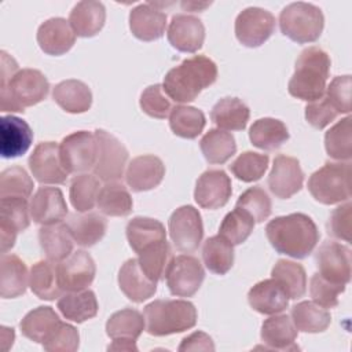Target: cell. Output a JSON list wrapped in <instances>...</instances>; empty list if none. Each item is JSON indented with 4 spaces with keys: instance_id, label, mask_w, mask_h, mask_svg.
Masks as SVG:
<instances>
[{
    "instance_id": "56",
    "label": "cell",
    "mask_w": 352,
    "mask_h": 352,
    "mask_svg": "<svg viewBox=\"0 0 352 352\" xmlns=\"http://www.w3.org/2000/svg\"><path fill=\"white\" fill-rule=\"evenodd\" d=\"M80 336L74 326L60 322L54 334L43 344V348L50 352H74L78 349Z\"/></svg>"
},
{
    "instance_id": "58",
    "label": "cell",
    "mask_w": 352,
    "mask_h": 352,
    "mask_svg": "<svg viewBox=\"0 0 352 352\" xmlns=\"http://www.w3.org/2000/svg\"><path fill=\"white\" fill-rule=\"evenodd\" d=\"M337 116L338 113L324 96H322L318 100L309 102L305 106V120L308 121L309 125H312L316 129H323L331 121H334Z\"/></svg>"
},
{
    "instance_id": "24",
    "label": "cell",
    "mask_w": 352,
    "mask_h": 352,
    "mask_svg": "<svg viewBox=\"0 0 352 352\" xmlns=\"http://www.w3.org/2000/svg\"><path fill=\"white\" fill-rule=\"evenodd\" d=\"M74 41L76 33L65 18H50L37 29V43L47 55H63L73 47Z\"/></svg>"
},
{
    "instance_id": "35",
    "label": "cell",
    "mask_w": 352,
    "mask_h": 352,
    "mask_svg": "<svg viewBox=\"0 0 352 352\" xmlns=\"http://www.w3.org/2000/svg\"><path fill=\"white\" fill-rule=\"evenodd\" d=\"M38 242L50 261L60 263L72 254L74 241L66 224L55 223L38 230Z\"/></svg>"
},
{
    "instance_id": "21",
    "label": "cell",
    "mask_w": 352,
    "mask_h": 352,
    "mask_svg": "<svg viewBox=\"0 0 352 352\" xmlns=\"http://www.w3.org/2000/svg\"><path fill=\"white\" fill-rule=\"evenodd\" d=\"M33 140L29 124L15 116H3L0 120V154L3 158L23 155Z\"/></svg>"
},
{
    "instance_id": "8",
    "label": "cell",
    "mask_w": 352,
    "mask_h": 352,
    "mask_svg": "<svg viewBox=\"0 0 352 352\" xmlns=\"http://www.w3.org/2000/svg\"><path fill=\"white\" fill-rule=\"evenodd\" d=\"M60 161L69 173H85L94 169L98 160V140L95 133L77 131L62 139L59 144Z\"/></svg>"
},
{
    "instance_id": "20",
    "label": "cell",
    "mask_w": 352,
    "mask_h": 352,
    "mask_svg": "<svg viewBox=\"0 0 352 352\" xmlns=\"http://www.w3.org/2000/svg\"><path fill=\"white\" fill-rule=\"evenodd\" d=\"M30 217L34 223L48 226L60 223L67 214V205L58 187H40L30 199Z\"/></svg>"
},
{
    "instance_id": "23",
    "label": "cell",
    "mask_w": 352,
    "mask_h": 352,
    "mask_svg": "<svg viewBox=\"0 0 352 352\" xmlns=\"http://www.w3.org/2000/svg\"><path fill=\"white\" fill-rule=\"evenodd\" d=\"M165 176V165L161 158L146 154L135 157L126 168V184L136 192L155 188Z\"/></svg>"
},
{
    "instance_id": "10",
    "label": "cell",
    "mask_w": 352,
    "mask_h": 352,
    "mask_svg": "<svg viewBox=\"0 0 352 352\" xmlns=\"http://www.w3.org/2000/svg\"><path fill=\"white\" fill-rule=\"evenodd\" d=\"M169 235L173 246L183 253H192L204 238V224L198 209L191 205L177 208L169 217Z\"/></svg>"
},
{
    "instance_id": "27",
    "label": "cell",
    "mask_w": 352,
    "mask_h": 352,
    "mask_svg": "<svg viewBox=\"0 0 352 352\" xmlns=\"http://www.w3.org/2000/svg\"><path fill=\"white\" fill-rule=\"evenodd\" d=\"M248 301L254 311L263 315L279 314L289 305L287 294L274 278L256 283L248 293Z\"/></svg>"
},
{
    "instance_id": "47",
    "label": "cell",
    "mask_w": 352,
    "mask_h": 352,
    "mask_svg": "<svg viewBox=\"0 0 352 352\" xmlns=\"http://www.w3.org/2000/svg\"><path fill=\"white\" fill-rule=\"evenodd\" d=\"M100 191L99 179L88 173H80L72 179L69 198L77 212H89L98 202Z\"/></svg>"
},
{
    "instance_id": "18",
    "label": "cell",
    "mask_w": 352,
    "mask_h": 352,
    "mask_svg": "<svg viewBox=\"0 0 352 352\" xmlns=\"http://www.w3.org/2000/svg\"><path fill=\"white\" fill-rule=\"evenodd\" d=\"M231 179L221 169H208L197 180L194 198L205 209L223 208L231 198Z\"/></svg>"
},
{
    "instance_id": "33",
    "label": "cell",
    "mask_w": 352,
    "mask_h": 352,
    "mask_svg": "<svg viewBox=\"0 0 352 352\" xmlns=\"http://www.w3.org/2000/svg\"><path fill=\"white\" fill-rule=\"evenodd\" d=\"M59 324L60 319L51 307H37L23 316L19 327L26 338L37 344H44Z\"/></svg>"
},
{
    "instance_id": "34",
    "label": "cell",
    "mask_w": 352,
    "mask_h": 352,
    "mask_svg": "<svg viewBox=\"0 0 352 352\" xmlns=\"http://www.w3.org/2000/svg\"><path fill=\"white\" fill-rule=\"evenodd\" d=\"M59 312L72 322L82 323L96 316L99 305L92 290L84 289L78 292H66L58 300Z\"/></svg>"
},
{
    "instance_id": "15",
    "label": "cell",
    "mask_w": 352,
    "mask_h": 352,
    "mask_svg": "<svg viewBox=\"0 0 352 352\" xmlns=\"http://www.w3.org/2000/svg\"><path fill=\"white\" fill-rule=\"evenodd\" d=\"M58 282L63 292H78L88 289L94 282L96 267L89 253L76 250L59 264H56Z\"/></svg>"
},
{
    "instance_id": "36",
    "label": "cell",
    "mask_w": 352,
    "mask_h": 352,
    "mask_svg": "<svg viewBox=\"0 0 352 352\" xmlns=\"http://www.w3.org/2000/svg\"><path fill=\"white\" fill-rule=\"evenodd\" d=\"M250 117L249 107L239 98H223L210 111V120L219 129L242 131Z\"/></svg>"
},
{
    "instance_id": "38",
    "label": "cell",
    "mask_w": 352,
    "mask_h": 352,
    "mask_svg": "<svg viewBox=\"0 0 352 352\" xmlns=\"http://www.w3.org/2000/svg\"><path fill=\"white\" fill-rule=\"evenodd\" d=\"M29 286L32 292L41 300L52 301L60 297L63 292L58 282V271L55 263L41 260L32 265L29 272Z\"/></svg>"
},
{
    "instance_id": "31",
    "label": "cell",
    "mask_w": 352,
    "mask_h": 352,
    "mask_svg": "<svg viewBox=\"0 0 352 352\" xmlns=\"http://www.w3.org/2000/svg\"><path fill=\"white\" fill-rule=\"evenodd\" d=\"M125 232L129 246L135 253H140L148 246L166 239L164 224L160 220L151 217H133L128 221Z\"/></svg>"
},
{
    "instance_id": "17",
    "label": "cell",
    "mask_w": 352,
    "mask_h": 352,
    "mask_svg": "<svg viewBox=\"0 0 352 352\" xmlns=\"http://www.w3.org/2000/svg\"><path fill=\"white\" fill-rule=\"evenodd\" d=\"M304 182V172L300 162L294 157L276 155L274 160L272 169L268 175L270 191L280 199H287L297 194Z\"/></svg>"
},
{
    "instance_id": "4",
    "label": "cell",
    "mask_w": 352,
    "mask_h": 352,
    "mask_svg": "<svg viewBox=\"0 0 352 352\" xmlns=\"http://www.w3.org/2000/svg\"><path fill=\"white\" fill-rule=\"evenodd\" d=\"M330 63V56L322 48L308 47L302 50L296 60L294 74L287 85L289 94L307 102L320 99L326 91Z\"/></svg>"
},
{
    "instance_id": "32",
    "label": "cell",
    "mask_w": 352,
    "mask_h": 352,
    "mask_svg": "<svg viewBox=\"0 0 352 352\" xmlns=\"http://www.w3.org/2000/svg\"><path fill=\"white\" fill-rule=\"evenodd\" d=\"M0 271V296L3 298H15L25 294L29 275L25 263L16 254L3 253Z\"/></svg>"
},
{
    "instance_id": "2",
    "label": "cell",
    "mask_w": 352,
    "mask_h": 352,
    "mask_svg": "<svg viewBox=\"0 0 352 352\" xmlns=\"http://www.w3.org/2000/svg\"><path fill=\"white\" fill-rule=\"evenodd\" d=\"M265 234L278 253L294 258H305L311 254L320 238L315 221L304 213L275 217L267 224Z\"/></svg>"
},
{
    "instance_id": "42",
    "label": "cell",
    "mask_w": 352,
    "mask_h": 352,
    "mask_svg": "<svg viewBox=\"0 0 352 352\" xmlns=\"http://www.w3.org/2000/svg\"><path fill=\"white\" fill-rule=\"evenodd\" d=\"M138 256L142 271L147 275V278L154 282H158L165 276L175 257L172 248L169 242H166V239L148 246L147 249L138 253Z\"/></svg>"
},
{
    "instance_id": "7",
    "label": "cell",
    "mask_w": 352,
    "mask_h": 352,
    "mask_svg": "<svg viewBox=\"0 0 352 352\" xmlns=\"http://www.w3.org/2000/svg\"><path fill=\"white\" fill-rule=\"evenodd\" d=\"M311 195L320 204L334 205L351 198V164L326 162L308 179Z\"/></svg>"
},
{
    "instance_id": "19",
    "label": "cell",
    "mask_w": 352,
    "mask_h": 352,
    "mask_svg": "<svg viewBox=\"0 0 352 352\" xmlns=\"http://www.w3.org/2000/svg\"><path fill=\"white\" fill-rule=\"evenodd\" d=\"M169 44L182 52H197L205 40V26L194 15H173L166 32Z\"/></svg>"
},
{
    "instance_id": "44",
    "label": "cell",
    "mask_w": 352,
    "mask_h": 352,
    "mask_svg": "<svg viewBox=\"0 0 352 352\" xmlns=\"http://www.w3.org/2000/svg\"><path fill=\"white\" fill-rule=\"evenodd\" d=\"M201 151L209 164H224L236 151V143L230 132L223 129H209L199 142Z\"/></svg>"
},
{
    "instance_id": "52",
    "label": "cell",
    "mask_w": 352,
    "mask_h": 352,
    "mask_svg": "<svg viewBox=\"0 0 352 352\" xmlns=\"http://www.w3.org/2000/svg\"><path fill=\"white\" fill-rule=\"evenodd\" d=\"M235 206L248 212L256 223H263L264 220H267L272 210L271 198L260 186L245 190L239 195Z\"/></svg>"
},
{
    "instance_id": "54",
    "label": "cell",
    "mask_w": 352,
    "mask_h": 352,
    "mask_svg": "<svg viewBox=\"0 0 352 352\" xmlns=\"http://www.w3.org/2000/svg\"><path fill=\"white\" fill-rule=\"evenodd\" d=\"M345 285L333 283L320 274H314L309 282V294L318 305L323 308H334L338 305V294L344 293Z\"/></svg>"
},
{
    "instance_id": "22",
    "label": "cell",
    "mask_w": 352,
    "mask_h": 352,
    "mask_svg": "<svg viewBox=\"0 0 352 352\" xmlns=\"http://www.w3.org/2000/svg\"><path fill=\"white\" fill-rule=\"evenodd\" d=\"M166 14L154 3L139 4L129 12V29L142 41H154L164 36Z\"/></svg>"
},
{
    "instance_id": "50",
    "label": "cell",
    "mask_w": 352,
    "mask_h": 352,
    "mask_svg": "<svg viewBox=\"0 0 352 352\" xmlns=\"http://www.w3.org/2000/svg\"><path fill=\"white\" fill-rule=\"evenodd\" d=\"M268 162L270 158L267 154L245 151L230 165V170L236 179L245 183H252L261 179L268 168Z\"/></svg>"
},
{
    "instance_id": "1",
    "label": "cell",
    "mask_w": 352,
    "mask_h": 352,
    "mask_svg": "<svg viewBox=\"0 0 352 352\" xmlns=\"http://www.w3.org/2000/svg\"><path fill=\"white\" fill-rule=\"evenodd\" d=\"M50 91L47 77L37 69L18 70L16 62L1 51V111H25L43 102Z\"/></svg>"
},
{
    "instance_id": "37",
    "label": "cell",
    "mask_w": 352,
    "mask_h": 352,
    "mask_svg": "<svg viewBox=\"0 0 352 352\" xmlns=\"http://www.w3.org/2000/svg\"><path fill=\"white\" fill-rule=\"evenodd\" d=\"M249 139L253 146L265 151H274L289 139V131L280 120L264 117L252 124Z\"/></svg>"
},
{
    "instance_id": "46",
    "label": "cell",
    "mask_w": 352,
    "mask_h": 352,
    "mask_svg": "<svg viewBox=\"0 0 352 352\" xmlns=\"http://www.w3.org/2000/svg\"><path fill=\"white\" fill-rule=\"evenodd\" d=\"M206 124L202 110L192 106H175L169 114V126L176 136L195 139Z\"/></svg>"
},
{
    "instance_id": "49",
    "label": "cell",
    "mask_w": 352,
    "mask_h": 352,
    "mask_svg": "<svg viewBox=\"0 0 352 352\" xmlns=\"http://www.w3.org/2000/svg\"><path fill=\"white\" fill-rule=\"evenodd\" d=\"M253 217L241 208L228 212L219 228V235L226 238L231 245H241L245 242L254 228Z\"/></svg>"
},
{
    "instance_id": "9",
    "label": "cell",
    "mask_w": 352,
    "mask_h": 352,
    "mask_svg": "<svg viewBox=\"0 0 352 352\" xmlns=\"http://www.w3.org/2000/svg\"><path fill=\"white\" fill-rule=\"evenodd\" d=\"M95 138L98 140V160L94 166V175L104 182H117L122 177L128 161V150L111 133L96 129Z\"/></svg>"
},
{
    "instance_id": "16",
    "label": "cell",
    "mask_w": 352,
    "mask_h": 352,
    "mask_svg": "<svg viewBox=\"0 0 352 352\" xmlns=\"http://www.w3.org/2000/svg\"><path fill=\"white\" fill-rule=\"evenodd\" d=\"M30 209L26 198H0V241L1 253H7L15 243L18 232L25 231L30 224Z\"/></svg>"
},
{
    "instance_id": "60",
    "label": "cell",
    "mask_w": 352,
    "mask_h": 352,
    "mask_svg": "<svg viewBox=\"0 0 352 352\" xmlns=\"http://www.w3.org/2000/svg\"><path fill=\"white\" fill-rule=\"evenodd\" d=\"M109 351H138L135 340H113L107 346Z\"/></svg>"
},
{
    "instance_id": "59",
    "label": "cell",
    "mask_w": 352,
    "mask_h": 352,
    "mask_svg": "<svg viewBox=\"0 0 352 352\" xmlns=\"http://www.w3.org/2000/svg\"><path fill=\"white\" fill-rule=\"evenodd\" d=\"M180 352L184 351H214L212 338L204 331H195L184 337L177 348Z\"/></svg>"
},
{
    "instance_id": "57",
    "label": "cell",
    "mask_w": 352,
    "mask_h": 352,
    "mask_svg": "<svg viewBox=\"0 0 352 352\" xmlns=\"http://www.w3.org/2000/svg\"><path fill=\"white\" fill-rule=\"evenodd\" d=\"M352 204L346 202L336 208L329 219L327 223V232L338 239H344L351 242V232H352Z\"/></svg>"
},
{
    "instance_id": "25",
    "label": "cell",
    "mask_w": 352,
    "mask_h": 352,
    "mask_svg": "<svg viewBox=\"0 0 352 352\" xmlns=\"http://www.w3.org/2000/svg\"><path fill=\"white\" fill-rule=\"evenodd\" d=\"M121 292L133 302H143L157 292V282L147 278L142 271L138 258L126 260L118 272Z\"/></svg>"
},
{
    "instance_id": "11",
    "label": "cell",
    "mask_w": 352,
    "mask_h": 352,
    "mask_svg": "<svg viewBox=\"0 0 352 352\" xmlns=\"http://www.w3.org/2000/svg\"><path fill=\"white\" fill-rule=\"evenodd\" d=\"M205 278V271L201 261L190 254L173 257L165 280L170 294L176 297H191L201 287Z\"/></svg>"
},
{
    "instance_id": "55",
    "label": "cell",
    "mask_w": 352,
    "mask_h": 352,
    "mask_svg": "<svg viewBox=\"0 0 352 352\" xmlns=\"http://www.w3.org/2000/svg\"><path fill=\"white\" fill-rule=\"evenodd\" d=\"M324 98L338 114L351 111V76H337L326 88Z\"/></svg>"
},
{
    "instance_id": "14",
    "label": "cell",
    "mask_w": 352,
    "mask_h": 352,
    "mask_svg": "<svg viewBox=\"0 0 352 352\" xmlns=\"http://www.w3.org/2000/svg\"><path fill=\"white\" fill-rule=\"evenodd\" d=\"M315 263L324 279L346 285L351 280V249L334 241L323 242L315 253Z\"/></svg>"
},
{
    "instance_id": "39",
    "label": "cell",
    "mask_w": 352,
    "mask_h": 352,
    "mask_svg": "<svg viewBox=\"0 0 352 352\" xmlns=\"http://www.w3.org/2000/svg\"><path fill=\"white\" fill-rule=\"evenodd\" d=\"M96 205L106 216L125 217L132 212L133 201L122 183L109 182L100 188Z\"/></svg>"
},
{
    "instance_id": "12",
    "label": "cell",
    "mask_w": 352,
    "mask_h": 352,
    "mask_svg": "<svg viewBox=\"0 0 352 352\" xmlns=\"http://www.w3.org/2000/svg\"><path fill=\"white\" fill-rule=\"evenodd\" d=\"M275 16L260 7H248L235 19V36L245 47L264 44L275 30Z\"/></svg>"
},
{
    "instance_id": "28",
    "label": "cell",
    "mask_w": 352,
    "mask_h": 352,
    "mask_svg": "<svg viewBox=\"0 0 352 352\" xmlns=\"http://www.w3.org/2000/svg\"><path fill=\"white\" fill-rule=\"evenodd\" d=\"M106 8L100 1L85 0L77 3L69 15L73 32L80 37H94L104 26Z\"/></svg>"
},
{
    "instance_id": "53",
    "label": "cell",
    "mask_w": 352,
    "mask_h": 352,
    "mask_svg": "<svg viewBox=\"0 0 352 352\" xmlns=\"http://www.w3.org/2000/svg\"><path fill=\"white\" fill-rule=\"evenodd\" d=\"M140 107L142 110L153 118H166L172 111V104L169 98L165 95L161 84L148 85L140 95Z\"/></svg>"
},
{
    "instance_id": "6",
    "label": "cell",
    "mask_w": 352,
    "mask_h": 352,
    "mask_svg": "<svg viewBox=\"0 0 352 352\" xmlns=\"http://www.w3.org/2000/svg\"><path fill=\"white\" fill-rule=\"evenodd\" d=\"M323 26L322 10L311 3H290L279 14L280 32L298 44L316 41L322 34Z\"/></svg>"
},
{
    "instance_id": "29",
    "label": "cell",
    "mask_w": 352,
    "mask_h": 352,
    "mask_svg": "<svg viewBox=\"0 0 352 352\" xmlns=\"http://www.w3.org/2000/svg\"><path fill=\"white\" fill-rule=\"evenodd\" d=\"M261 341L267 345V349L275 351H294L297 329L293 320L287 315H275L265 319L261 324L260 333Z\"/></svg>"
},
{
    "instance_id": "51",
    "label": "cell",
    "mask_w": 352,
    "mask_h": 352,
    "mask_svg": "<svg viewBox=\"0 0 352 352\" xmlns=\"http://www.w3.org/2000/svg\"><path fill=\"white\" fill-rule=\"evenodd\" d=\"M33 187V180L21 166L7 168L0 175V198L19 197L28 199Z\"/></svg>"
},
{
    "instance_id": "26",
    "label": "cell",
    "mask_w": 352,
    "mask_h": 352,
    "mask_svg": "<svg viewBox=\"0 0 352 352\" xmlns=\"http://www.w3.org/2000/svg\"><path fill=\"white\" fill-rule=\"evenodd\" d=\"M66 226L77 245L89 248L104 236L107 230V220L96 212H80L69 214Z\"/></svg>"
},
{
    "instance_id": "13",
    "label": "cell",
    "mask_w": 352,
    "mask_h": 352,
    "mask_svg": "<svg viewBox=\"0 0 352 352\" xmlns=\"http://www.w3.org/2000/svg\"><path fill=\"white\" fill-rule=\"evenodd\" d=\"M29 169L41 184H63L69 172L60 161L59 146L55 142L38 143L29 157Z\"/></svg>"
},
{
    "instance_id": "30",
    "label": "cell",
    "mask_w": 352,
    "mask_h": 352,
    "mask_svg": "<svg viewBox=\"0 0 352 352\" xmlns=\"http://www.w3.org/2000/svg\"><path fill=\"white\" fill-rule=\"evenodd\" d=\"M52 99L67 113H85L92 104V92L89 87L80 80H65L52 89Z\"/></svg>"
},
{
    "instance_id": "48",
    "label": "cell",
    "mask_w": 352,
    "mask_h": 352,
    "mask_svg": "<svg viewBox=\"0 0 352 352\" xmlns=\"http://www.w3.org/2000/svg\"><path fill=\"white\" fill-rule=\"evenodd\" d=\"M351 117H345L334 124L324 135L327 154L338 161H349L352 157Z\"/></svg>"
},
{
    "instance_id": "3",
    "label": "cell",
    "mask_w": 352,
    "mask_h": 352,
    "mask_svg": "<svg viewBox=\"0 0 352 352\" xmlns=\"http://www.w3.org/2000/svg\"><path fill=\"white\" fill-rule=\"evenodd\" d=\"M216 63L205 55H194L172 67L164 77V92L177 103L192 102L202 89L214 84Z\"/></svg>"
},
{
    "instance_id": "43",
    "label": "cell",
    "mask_w": 352,
    "mask_h": 352,
    "mask_svg": "<svg viewBox=\"0 0 352 352\" xmlns=\"http://www.w3.org/2000/svg\"><path fill=\"white\" fill-rule=\"evenodd\" d=\"M290 315L296 329L304 333H322L331 322V316L326 308L312 301L297 302L293 305Z\"/></svg>"
},
{
    "instance_id": "61",
    "label": "cell",
    "mask_w": 352,
    "mask_h": 352,
    "mask_svg": "<svg viewBox=\"0 0 352 352\" xmlns=\"http://www.w3.org/2000/svg\"><path fill=\"white\" fill-rule=\"evenodd\" d=\"M182 8L184 11H191V12H197V11H204L206 7L210 6L209 3H197V1H182L180 3Z\"/></svg>"
},
{
    "instance_id": "45",
    "label": "cell",
    "mask_w": 352,
    "mask_h": 352,
    "mask_svg": "<svg viewBox=\"0 0 352 352\" xmlns=\"http://www.w3.org/2000/svg\"><path fill=\"white\" fill-rule=\"evenodd\" d=\"M202 258L210 272L224 275L234 264V248L221 235H213L204 242Z\"/></svg>"
},
{
    "instance_id": "40",
    "label": "cell",
    "mask_w": 352,
    "mask_h": 352,
    "mask_svg": "<svg viewBox=\"0 0 352 352\" xmlns=\"http://www.w3.org/2000/svg\"><path fill=\"white\" fill-rule=\"evenodd\" d=\"M144 316L132 308L114 312L106 322V333L111 340H138L144 330Z\"/></svg>"
},
{
    "instance_id": "5",
    "label": "cell",
    "mask_w": 352,
    "mask_h": 352,
    "mask_svg": "<svg viewBox=\"0 0 352 352\" xmlns=\"http://www.w3.org/2000/svg\"><path fill=\"white\" fill-rule=\"evenodd\" d=\"M147 333L155 337L186 331L197 323V309L187 300H155L143 309Z\"/></svg>"
},
{
    "instance_id": "41",
    "label": "cell",
    "mask_w": 352,
    "mask_h": 352,
    "mask_svg": "<svg viewBox=\"0 0 352 352\" xmlns=\"http://www.w3.org/2000/svg\"><path fill=\"white\" fill-rule=\"evenodd\" d=\"M272 278L280 285L289 298L297 300L307 292V274L301 264L280 258L271 271Z\"/></svg>"
}]
</instances>
